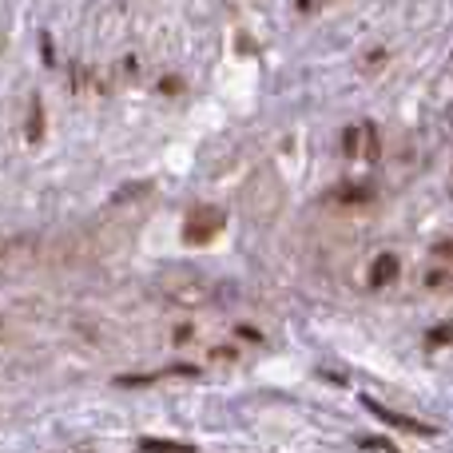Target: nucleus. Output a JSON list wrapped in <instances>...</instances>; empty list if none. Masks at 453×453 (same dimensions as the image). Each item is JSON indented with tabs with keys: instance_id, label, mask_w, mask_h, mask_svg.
I'll return each instance as SVG.
<instances>
[{
	"instance_id": "1",
	"label": "nucleus",
	"mask_w": 453,
	"mask_h": 453,
	"mask_svg": "<svg viewBox=\"0 0 453 453\" xmlns=\"http://www.w3.org/2000/svg\"><path fill=\"white\" fill-rule=\"evenodd\" d=\"M219 226H223V211H219V207H199V211H191L188 226H183V239L199 247V242H211L215 234H219Z\"/></svg>"
},
{
	"instance_id": "2",
	"label": "nucleus",
	"mask_w": 453,
	"mask_h": 453,
	"mask_svg": "<svg viewBox=\"0 0 453 453\" xmlns=\"http://www.w3.org/2000/svg\"><path fill=\"white\" fill-rule=\"evenodd\" d=\"M366 410H370V414H374V418H382V422L398 426V430H410V434H434V426H426V422H414V418H402V414H394V410L378 406V402H366Z\"/></svg>"
},
{
	"instance_id": "3",
	"label": "nucleus",
	"mask_w": 453,
	"mask_h": 453,
	"mask_svg": "<svg viewBox=\"0 0 453 453\" xmlns=\"http://www.w3.org/2000/svg\"><path fill=\"white\" fill-rule=\"evenodd\" d=\"M398 271H402L398 255H378L374 258V271H370V282H374V287H386V282L398 279Z\"/></svg>"
},
{
	"instance_id": "4",
	"label": "nucleus",
	"mask_w": 453,
	"mask_h": 453,
	"mask_svg": "<svg viewBox=\"0 0 453 453\" xmlns=\"http://www.w3.org/2000/svg\"><path fill=\"white\" fill-rule=\"evenodd\" d=\"M140 446L148 453H191L188 441H164V438H143Z\"/></svg>"
},
{
	"instance_id": "5",
	"label": "nucleus",
	"mask_w": 453,
	"mask_h": 453,
	"mask_svg": "<svg viewBox=\"0 0 453 453\" xmlns=\"http://www.w3.org/2000/svg\"><path fill=\"white\" fill-rule=\"evenodd\" d=\"M358 140H362V151H358V156L378 159V132H374V124H362V127H358Z\"/></svg>"
},
{
	"instance_id": "6",
	"label": "nucleus",
	"mask_w": 453,
	"mask_h": 453,
	"mask_svg": "<svg viewBox=\"0 0 453 453\" xmlns=\"http://www.w3.org/2000/svg\"><path fill=\"white\" fill-rule=\"evenodd\" d=\"M370 196H374V191L362 188V183H350L346 191H338V199H342V203H362V199H370Z\"/></svg>"
},
{
	"instance_id": "7",
	"label": "nucleus",
	"mask_w": 453,
	"mask_h": 453,
	"mask_svg": "<svg viewBox=\"0 0 453 453\" xmlns=\"http://www.w3.org/2000/svg\"><path fill=\"white\" fill-rule=\"evenodd\" d=\"M362 449H370V453H398V449H390V446H386L382 438H366V441H362Z\"/></svg>"
},
{
	"instance_id": "8",
	"label": "nucleus",
	"mask_w": 453,
	"mask_h": 453,
	"mask_svg": "<svg viewBox=\"0 0 453 453\" xmlns=\"http://www.w3.org/2000/svg\"><path fill=\"white\" fill-rule=\"evenodd\" d=\"M28 140H40V100H32V127H28Z\"/></svg>"
},
{
	"instance_id": "9",
	"label": "nucleus",
	"mask_w": 453,
	"mask_h": 453,
	"mask_svg": "<svg viewBox=\"0 0 453 453\" xmlns=\"http://www.w3.org/2000/svg\"><path fill=\"white\" fill-rule=\"evenodd\" d=\"M342 148H346V156H358V127H350V132H346Z\"/></svg>"
},
{
	"instance_id": "10",
	"label": "nucleus",
	"mask_w": 453,
	"mask_h": 453,
	"mask_svg": "<svg viewBox=\"0 0 453 453\" xmlns=\"http://www.w3.org/2000/svg\"><path fill=\"white\" fill-rule=\"evenodd\" d=\"M430 342H434V346H446V342H449V326H438V330H434Z\"/></svg>"
}]
</instances>
